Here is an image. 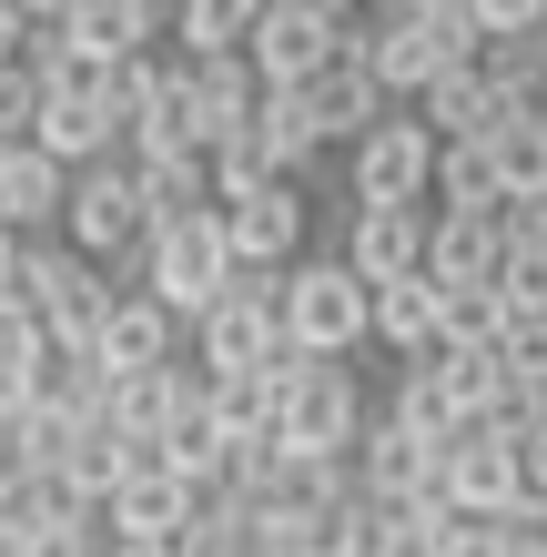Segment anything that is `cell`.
I'll return each instance as SVG.
<instances>
[{
  "mask_svg": "<svg viewBox=\"0 0 547 557\" xmlns=\"http://www.w3.org/2000/svg\"><path fill=\"white\" fill-rule=\"evenodd\" d=\"M345 61H356L396 112H415L446 72H467V61H476V11H467V0H385V11L356 21Z\"/></svg>",
  "mask_w": 547,
  "mask_h": 557,
  "instance_id": "obj_1",
  "label": "cell"
},
{
  "mask_svg": "<svg viewBox=\"0 0 547 557\" xmlns=\"http://www.w3.org/2000/svg\"><path fill=\"white\" fill-rule=\"evenodd\" d=\"M274 385H284V406H274V446H284V456H304V467H335V456H356L365 416H375V396L356 385V366H304V355L284 345Z\"/></svg>",
  "mask_w": 547,
  "mask_h": 557,
  "instance_id": "obj_2",
  "label": "cell"
},
{
  "mask_svg": "<svg viewBox=\"0 0 547 557\" xmlns=\"http://www.w3.org/2000/svg\"><path fill=\"white\" fill-rule=\"evenodd\" d=\"M284 345L304 355V366H345V355L375 345V294L335 264V253H304L295 274H284Z\"/></svg>",
  "mask_w": 547,
  "mask_h": 557,
  "instance_id": "obj_3",
  "label": "cell"
},
{
  "mask_svg": "<svg viewBox=\"0 0 547 557\" xmlns=\"http://www.w3.org/2000/svg\"><path fill=\"white\" fill-rule=\"evenodd\" d=\"M11 294L41 314V345H51V355H91V345H102V324H112V294H122V284H112L102 264H82L72 244H21Z\"/></svg>",
  "mask_w": 547,
  "mask_h": 557,
  "instance_id": "obj_4",
  "label": "cell"
},
{
  "mask_svg": "<svg viewBox=\"0 0 547 557\" xmlns=\"http://www.w3.org/2000/svg\"><path fill=\"white\" fill-rule=\"evenodd\" d=\"M356 21L365 11H345V0H264L244 61H253V82H264V91H304L314 72H335V61H345Z\"/></svg>",
  "mask_w": 547,
  "mask_h": 557,
  "instance_id": "obj_5",
  "label": "cell"
},
{
  "mask_svg": "<svg viewBox=\"0 0 547 557\" xmlns=\"http://www.w3.org/2000/svg\"><path fill=\"white\" fill-rule=\"evenodd\" d=\"M284 274H234V294L192 324V375H274L284 366Z\"/></svg>",
  "mask_w": 547,
  "mask_h": 557,
  "instance_id": "obj_6",
  "label": "cell"
},
{
  "mask_svg": "<svg viewBox=\"0 0 547 557\" xmlns=\"http://www.w3.org/2000/svg\"><path fill=\"white\" fill-rule=\"evenodd\" d=\"M61 244L82 253V264H133L142 253V183H133V162H91V173H72V203H61Z\"/></svg>",
  "mask_w": 547,
  "mask_h": 557,
  "instance_id": "obj_7",
  "label": "cell"
},
{
  "mask_svg": "<svg viewBox=\"0 0 547 557\" xmlns=\"http://www.w3.org/2000/svg\"><path fill=\"white\" fill-rule=\"evenodd\" d=\"M436 497L476 517V528H497V517H518L527 507V486H518V425H457L436 456Z\"/></svg>",
  "mask_w": 547,
  "mask_h": 557,
  "instance_id": "obj_8",
  "label": "cell"
},
{
  "mask_svg": "<svg viewBox=\"0 0 547 557\" xmlns=\"http://www.w3.org/2000/svg\"><path fill=\"white\" fill-rule=\"evenodd\" d=\"M345 193H356V203H426L436 193V133L415 112H385L375 133L345 152Z\"/></svg>",
  "mask_w": 547,
  "mask_h": 557,
  "instance_id": "obj_9",
  "label": "cell"
},
{
  "mask_svg": "<svg viewBox=\"0 0 547 557\" xmlns=\"http://www.w3.org/2000/svg\"><path fill=\"white\" fill-rule=\"evenodd\" d=\"M426 203H345V244H335V264L356 274L365 294L375 284H406V274H426Z\"/></svg>",
  "mask_w": 547,
  "mask_h": 557,
  "instance_id": "obj_10",
  "label": "cell"
},
{
  "mask_svg": "<svg viewBox=\"0 0 547 557\" xmlns=\"http://www.w3.org/2000/svg\"><path fill=\"white\" fill-rule=\"evenodd\" d=\"M304 234H314V203H304V183H264L253 203H234V213H223L234 274H295V264H304Z\"/></svg>",
  "mask_w": 547,
  "mask_h": 557,
  "instance_id": "obj_11",
  "label": "cell"
},
{
  "mask_svg": "<svg viewBox=\"0 0 547 557\" xmlns=\"http://www.w3.org/2000/svg\"><path fill=\"white\" fill-rule=\"evenodd\" d=\"M192 486L173 476V467H142V476H122V497L102 507V547H173L183 528H192Z\"/></svg>",
  "mask_w": 547,
  "mask_h": 557,
  "instance_id": "obj_12",
  "label": "cell"
},
{
  "mask_svg": "<svg viewBox=\"0 0 547 557\" xmlns=\"http://www.w3.org/2000/svg\"><path fill=\"white\" fill-rule=\"evenodd\" d=\"M183 324L152 305V294H112V324H102V345H91V366H102L112 385L122 375H163V366H183Z\"/></svg>",
  "mask_w": 547,
  "mask_h": 557,
  "instance_id": "obj_13",
  "label": "cell"
},
{
  "mask_svg": "<svg viewBox=\"0 0 547 557\" xmlns=\"http://www.w3.org/2000/svg\"><path fill=\"white\" fill-rule=\"evenodd\" d=\"M507 264V213H436L426 223V284L436 294H476Z\"/></svg>",
  "mask_w": 547,
  "mask_h": 557,
  "instance_id": "obj_14",
  "label": "cell"
},
{
  "mask_svg": "<svg viewBox=\"0 0 547 557\" xmlns=\"http://www.w3.org/2000/svg\"><path fill=\"white\" fill-rule=\"evenodd\" d=\"M61 203H72V173L51 152H0V234L21 244H61Z\"/></svg>",
  "mask_w": 547,
  "mask_h": 557,
  "instance_id": "obj_15",
  "label": "cell"
},
{
  "mask_svg": "<svg viewBox=\"0 0 547 557\" xmlns=\"http://www.w3.org/2000/svg\"><path fill=\"white\" fill-rule=\"evenodd\" d=\"M163 41H173V11H152V0H72V51H91L102 72L152 61Z\"/></svg>",
  "mask_w": 547,
  "mask_h": 557,
  "instance_id": "obj_16",
  "label": "cell"
},
{
  "mask_svg": "<svg viewBox=\"0 0 547 557\" xmlns=\"http://www.w3.org/2000/svg\"><path fill=\"white\" fill-rule=\"evenodd\" d=\"M356 486H365V507H415V497H436V456L415 446L406 425L365 416V436H356Z\"/></svg>",
  "mask_w": 547,
  "mask_h": 557,
  "instance_id": "obj_17",
  "label": "cell"
},
{
  "mask_svg": "<svg viewBox=\"0 0 547 557\" xmlns=\"http://www.w3.org/2000/svg\"><path fill=\"white\" fill-rule=\"evenodd\" d=\"M304 112H314V143H345V152H356L396 102H385V91L356 72V61H335V72H314V82H304Z\"/></svg>",
  "mask_w": 547,
  "mask_h": 557,
  "instance_id": "obj_18",
  "label": "cell"
},
{
  "mask_svg": "<svg viewBox=\"0 0 547 557\" xmlns=\"http://www.w3.org/2000/svg\"><path fill=\"white\" fill-rule=\"evenodd\" d=\"M30 152H51L61 173H91V162L122 152V122H112V102H41V133H30Z\"/></svg>",
  "mask_w": 547,
  "mask_h": 557,
  "instance_id": "obj_19",
  "label": "cell"
},
{
  "mask_svg": "<svg viewBox=\"0 0 547 557\" xmlns=\"http://www.w3.org/2000/svg\"><path fill=\"white\" fill-rule=\"evenodd\" d=\"M142 183V234H173V223L213 213V162L203 152H173V162H133Z\"/></svg>",
  "mask_w": 547,
  "mask_h": 557,
  "instance_id": "obj_20",
  "label": "cell"
},
{
  "mask_svg": "<svg viewBox=\"0 0 547 557\" xmlns=\"http://www.w3.org/2000/svg\"><path fill=\"white\" fill-rule=\"evenodd\" d=\"M415 122H426L436 143H497V133H507V102L476 82V61H467V72H446L426 102H415Z\"/></svg>",
  "mask_w": 547,
  "mask_h": 557,
  "instance_id": "obj_21",
  "label": "cell"
},
{
  "mask_svg": "<svg viewBox=\"0 0 547 557\" xmlns=\"http://www.w3.org/2000/svg\"><path fill=\"white\" fill-rule=\"evenodd\" d=\"M264 0H183L173 11V61H244Z\"/></svg>",
  "mask_w": 547,
  "mask_h": 557,
  "instance_id": "obj_22",
  "label": "cell"
},
{
  "mask_svg": "<svg viewBox=\"0 0 547 557\" xmlns=\"http://www.w3.org/2000/svg\"><path fill=\"white\" fill-rule=\"evenodd\" d=\"M375 345L396 355V366H426V355H436V284L426 274L375 284Z\"/></svg>",
  "mask_w": 547,
  "mask_h": 557,
  "instance_id": "obj_23",
  "label": "cell"
},
{
  "mask_svg": "<svg viewBox=\"0 0 547 557\" xmlns=\"http://www.w3.org/2000/svg\"><path fill=\"white\" fill-rule=\"evenodd\" d=\"M426 213H507L497 152H487V143H436V193H426Z\"/></svg>",
  "mask_w": 547,
  "mask_h": 557,
  "instance_id": "obj_24",
  "label": "cell"
},
{
  "mask_svg": "<svg viewBox=\"0 0 547 557\" xmlns=\"http://www.w3.org/2000/svg\"><path fill=\"white\" fill-rule=\"evenodd\" d=\"M385 425H406L426 456H446V436H457V406H446V385H436V366H396V385H385V406H375Z\"/></svg>",
  "mask_w": 547,
  "mask_h": 557,
  "instance_id": "obj_25",
  "label": "cell"
},
{
  "mask_svg": "<svg viewBox=\"0 0 547 557\" xmlns=\"http://www.w3.org/2000/svg\"><path fill=\"white\" fill-rule=\"evenodd\" d=\"M253 143H264V162H274L284 183H304V173H314V152H325V143H314L304 91H264V102H253Z\"/></svg>",
  "mask_w": 547,
  "mask_h": 557,
  "instance_id": "obj_26",
  "label": "cell"
},
{
  "mask_svg": "<svg viewBox=\"0 0 547 557\" xmlns=\"http://www.w3.org/2000/svg\"><path fill=\"white\" fill-rule=\"evenodd\" d=\"M163 467L192 486V497H223V467H234V446H223V425L192 406V416H173V436H163Z\"/></svg>",
  "mask_w": 547,
  "mask_h": 557,
  "instance_id": "obj_27",
  "label": "cell"
},
{
  "mask_svg": "<svg viewBox=\"0 0 547 557\" xmlns=\"http://www.w3.org/2000/svg\"><path fill=\"white\" fill-rule=\"evenodd\" d=\"M487 152H497V193L507 203H547V122L537 112H507V133Z\"/></svg>",
  "mask_w": 547,
  "mask_h": 557,
  "instance_id": "obj_28",
  "label": "cell"
},
{
  "mask_svg": "<svg viewBox=\"0 0 547 557\" xmlns=\"http://www.w3.org/2000/svg\"><path fill=\"white\" fill-rule=\"evenodd\" d=\"M457 528L446 497H415V507H375L365 517V557H436V537Z\"/></svg>",
  "mask_w": 547,
  "mask_h": 557,
  "instance_id": "obj_29",
  "label": "cell"
},
{
  "mask_svg": "<svg viewBox=\"0 0 547 557\" xmlns=\"http://www.w3.org/2000/svg\"><path fill=\"white\" fill-rule=\"evenodd\" d=\"M173 557H253V507L244 497H203L192 528L173 537Z\"/></svg>",
  "mask_w": 547,
  "mask_h": 557,
  "instance_id": "obj_30",
  "label": "cell"
},
{
  "mask_svg": "<svg viewBox=\"0 0 547 557\" xmlns=\"http://www.w3.org/2000/svg\"><path fill=\"white\" fill-rule=\"evenodd\" d=\"M203 162H213V213H234V203H253V193H264V183H284L274 162H264V143H253V133H234V143H213Z\"/></svg>",
  "mask_w": 547,
  "mask_h": 557,
  "instance_id": "obj_31",
  "label": "cell"
},
{
  "mask_svg": "<svg viewBox=\"0 0 547 557\" xmlns=\"http://www.w3.org/2000/svg\"><path fill=\"white\" fill-rule=\"evenodd\" d=\"M476 11V51L497 41H547V0H467Z\"/></svg>",
  "mask_w": 547,
  "mask_h": 557,
  "instance_id": "obj_32",
  "label": "cell"
},
{
  "mask_svg": "<svg viewBox=\"0 0 547 557\" xmlns=\"http://www.w3.org/2000/svg\"><path fill=\"white\" fill-rule=\"evenodd\" d=\"M30 133H41V82L11 61V72H0V152H21Z\"/></svg>",
  "mask_w": 547,
  "mask_h": 557,
  "instance_id": "obj_33",
  "label": "cell"
},
{
  "mask_svg": "<svg viewBox=\"0 0 547 557\" xmlns=\"http://www.w3.org/2000/svg\"><path fill=\"white\" fill-rule=\"evenodd\" d=\"M11 557H102V517H51V528H30Z\"/></svg>",
  "mask_w": 547,
  "mask_h": 557,
  "instance_id": "obj_34",
  "label": "cell"
},
{
  "mask_svg": "<svg viewBox=\"0 0 547 557\" xmlns=\"http://www.w3.org/2000/svg\"><path fill=\"white\" fill-rule=\"evenodd\" d=\"M30 406H41V366H11L0 355V425H21Z\"/></svg>",
  "mask_w": 547,
  "mask_h": 557,
  "instance_id": "obj_35",
  "label": "cell"
},
{
  "mask_svg": "<svg viewBox=\"0 0 547 557\" xmlns=\"http://www.w3.org/2000/svg\"><path fill=\"white\" fill-rule=\"evenodd\" d=\"M518 486L527 507H547V425H518Z\"/></svg>",
  "mask_w": 547,
  "mask_h": 557,
  "instance_id": "obj_36",
  "label": "cell"
},
{
  "mask_svg": "<svg viewBox=\"0 0 547 557\" xmlns=\"http://www.w3.org/2000/svg\"><path fill=\"white\" fill-rule=\"evenodd\" d=\"M436 557H507V537H497V528H476V517H457V528L436 537Z\"/></svg>",
  "mask_w": 547,
  "mask_h": 557,
  "instance_id": "obj_37",
  "label": "cell"
},
{
  "mask_svg": "<svg viewBox=\"0 0 547 557\" xmlns=\"http://www.w3.org/2000/svg\"><path fill=\"white\" fill-rule=\"evenodd\" d=\"M21 61V0H0V72Z\"/></svg>",
  "mask_w": 547,
  "mask_h": 557,
  "instance_id": "obj_38",
  "label": "cell"
},
{
  "mask_svg": "<svg viewBox=\"0 0 547 557\" xmlns=\"http://www.w3.org/2000/svg\"><path fill=\"white\" fill-rule=\"evenodd\" d=\"M11 274H21V234H0V294H11Z\"/></svg>",
  "mask_w": 547,
  "mask_h": 557,
  "instance_id": "obj_39",
  "label": "cell"
},
{
  "mask_svg": "<svg viewBox=\"0 0 547 557\" xmlns=\"http://www.w3.org/2000/svg\"><path fill=\"white\" fill-rule=\"evenodd\" d=\"M102 557H173V547H102Z\"/></svg>",
  "mask_w": 547,
  "mask_h": 557,
  "instance_id": "obj_40",
  "label": "cell"
}]
</instances>
